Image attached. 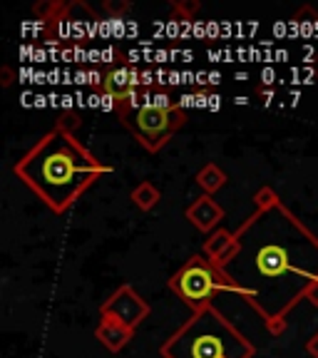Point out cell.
<instances>
[{"instance_id":"obj_1","label":"cell","mask_w":318,"mask_h":358,"mask_svg":"<svg viewBox=\"0 0 318 358\" xmlns=\"http://www.w3.org/2000/svg\"><path fill=\"white\" fill-rule=\"evenodd\" d=\"M239 254L224 268L261 319L284 316L318 281V236L284 204L254 212L234 231Z\"/></svg>"},{"instance_id":"obj_2","label":"cell","mask_w":318,"mask_h":358,"mask_svg":"<svg viewBox=\"0 0 318 358\" xmlns=\"http://www.w3.org/2000/svg\"><path fill=\"white\" fill-rule=\"evenodd\" d=\"M110 172V164L100 162L73 129L60 124L45 132L13 167V174L55 214L70 212L75 201Z\"/></svg>"},{"instance_id":"obj_3","label":"cell","mask_w":318,"mask_h":358,"mask_svg":"<svg viewBox=\"0 0 318 358\" xmlns=\"http://www.w3.org/2000/svg\"><path fill=\"white\" fill-rule=\"evenodd\" d=\"M162 358H254V346L229 319H224L214 306L191 311V316L179 326L159 346Z\"/></svg>"},{"instance_id":"obj_4","label":"cell","mask_w":318,"mask_h":358,"mask_svg":"<svg viewBox=\"0 0 318 358\" xmlns=\"http://www.w3.org/2000/svg\"><path fill=\"white\" fill-rule=\"evenodd\" d=\"M169 289L177 294L191 311H199L204 306H212V299L217 294H236V284L229 274L209 262L204 254L189 257L177 274L169 279Z\"/></svg>"},{"instance_id":"obj_5","label":"cell","mask_w":318,"mask_h":358,"mask_svg":"<svg viewBox=\"0 0 318 358\" xmlns=\"http://www.w3.org/2000/svg\"><path fill=\"white\" fill-rule=\"evenodd\" d=\"M117 117L147 152H159L179 129L185 127L189 115L179 105L164 110V107L140 102V105H134V107H122V110H117Z\"/></svg>"},{"instance_id":"obj_6","label":"cell","mask_w":318,"mask_h":358,"mask_svg":"<svg viewBox=\"0 0 318 358\" xmlns=\"http://www.w3.org/2000/svg\"><path fill=\"white\" fill-rule=\"evenodd\" d=\"M102 319H112L124 324L127 329H140L142 321L150 316V303L137 294L129 284H122L105 303L100 306Z\"/></svg>"},{"instance_id":"obj_7","label":"cell","mask_w":318,"mask_h":358,"mask_svg":"<svg viewBox=\"0 0 318 358\" xmlns=\"http://www.w3.org/2000/svg\"><path fill=\"white\" fill-rule=\"evenodd\" d=\"M185 217L189 219V224L194 229H199L201 234H214L219 227V222L224 219V209L214 196L201 194L196 201H191L185 209Z\"/></svg>"},{"instance_id":"obj_8","label":"cell","mask_w":318,"mask_h":358,"mask_svg":"<svg viewBox=\"0 0 318 358\" xmlns=\"http://www.w3.org/2000/svg\"><path fill=\"white\" fill-rule=\"evenodd\" d=\"M239 254V241L236 234L229 229H217L214 234H209V239L204 241V257L212 264H217L219 268H226Z\"/></svg>"},{"instance_id":"obj_9","label":"cell","mask_w":318,"mask_h":358,"mask_svg":"<svg viewBox=\"0 0 318 358\" xmlns=\"http://www.w3.org/2000/svg\"><path fill=\"white\" fill-rule=\"evenodd\" d=\"M132 334L134 331L127 329L124 324L112 321V319H102V316H100V324H97V329H95V338L112 353L122 351V348L129 343V338H132Z\"/></svg>"},{"instance_id":"obj_10","label":"cell","mask_w":318,"mask_h":358,"mask_svg":"<svg viewBox=\"0 0 318 358\" xmlns=\"http://www.w3.org/2000/svg\"><path fill=\"white\" fill-rule=\"evenodd\" d=\"M226 182H229V177H226V172H224L219 164H214V162H209V164H204V167L196 172V185L201 187V192L204 194H217L222 187H226Z\"/></svg>"},{"instance_id":"obj_11","label":"cell","mask_w":318,"mask_h":358,"mask_svg":"<svg viewBox=\"0 0 318 358\" xmlns=\"http://www.w3.org/2000/svg\"><path fill=\"white\" fill-rule=\"evenodd\" d=\"M67 8H70V3H62V0H40L33 6V13L40 20L57 25V22L67 20Z\"/></svg>"},{"instance_id":"obj_12","label":"cell","mask_w":318,"mask_h":358,"mask_svg":"<svg viewBox=\"0 0 318 358\" xmlns=\"http://www.w3.org/2000/svg\"><path fill=\"white\" fill-rule=\"evenodd\" d=\"M129 199H132V204L140 209V212H152V209L159 204V199H162V192L157 189L152 182H140V185L132 189Z\"/></svg>"},{"instance_id":"obj_13","label":"cell","mask_w":318,"mask_h":358,"mask_svg":"<svg viewBox=\"0 0 318 358\" xmlns=\"http://www.w3.org/2000/svg\"><path fill=\"white\" fill-rule=\"evenodd\" d=\"M276 204H281L279 194H276L271 187H261V189L254 194V207H256V212H266V209H274Z\"/></svg>"},{"instance_id":"obj_14","label":"cell","mask_w":318,"mask_h":358,"mask_svg":"<svg viewBox=\"0 0 318 358\" xmlns=\"http://www.w3.org/2000/svg\"><path fill=\"white\" fill-rule=\"evenodd\" d=\"M172 8H174V13H179V15L185 17V20H191V17H194L196 13L201 10L199 0H174Z\"/></svg>"},{"instance_id":"obj_15","label":"cell","mask_w":318,"mask_h":358,"mask_svg":"<svg viewBox=\"0 0 318 358\" xmlns=\"http://www.w3.org/2000/svg\"><path fill=\"white\" fill-rule=\"evenodd\" d=\"M102 8H105L107 15L122 17V15H127V13L132 10V3H129V0H105V3H102Z\"/></svg>"},{"instance_id":"obj_16","label":"cell","mask_w":318,"mask_h":358,"mask_svg":"<svg viewBox=\"0 0 318 358\" xmlns=\"http://www.w3.org/2000/svg\"><path fill=\"white\" fill-rule=\"evenodd\" d=\"M263 324H266V329H268V334H271V336H281L286 331V319H284V316L268 319V321H263Z\"/></svg>"},{"instance_id":"obj_17","label":"cell","mask_w":318,"mask_h":358,"mask_svg":"<svg viewBox=\"0 0 318 358\" xmlns=\"http://www.w3.org/2000/svg\"><path fill=\"white\" fill-rule=\"evenodd\" d=\"M13 80H15V73H13V67L10 65H3V67H0V85H3V87H10Z\"/></svg>"},{"instance_id":"obj_18","label":"cell","mask_w":318,"mask_h":358,"mask_svg":"<svg viewBox=\"0 0 318 358\" xmlns=\"http://www.w3.org/2000/svg\"><path fill=\"white\" fill-rule=\"evenodd\" d=\"M303 299H306V301L311 303V306L318 308V281H316V284H311L306 291H303Z\"/></svg>"},{"instance_id":"obj_19","label":"cell","mask_w":318,"mask_h":358,"mask_svg":"<svg viewBox=\"0 0 318 358\" xmlns=\"http://www.w3.org/2000/svg\"><path fill=\"white\" fill-rule=\"evenodd\" d=\"M306 351H308V356H311V358H318V331L306 341Z\"/></svg>"}]
</instances>
